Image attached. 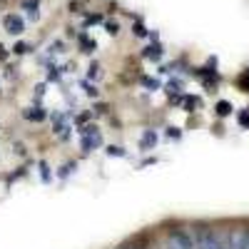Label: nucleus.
Returning <instances> with one entry per match:
<instances>
[{
	"instance_id": "obj_17",
	"label": "nucleus",
	"mask_w": 249,
	"mask_h": 249,
	"mask_svg": "<svg viewBox=\"0 0 249 249\" xmlns=\"http://www.w3.org/2000/svg\"><path fill=\"white\" fill-rule=\"evenodd\" d=\"M117 30H120V28H117V23H115V25H107V33H112V35H117Z\"/></svg>"
},
{
	"instance_id": "obj_19",
	"label": "nucleus",
	"mask_w": 249,
	"mask_h": 249,
	"mask_svg": "<svg viewBox=\"0 0 249 249\" xmlns=\"http://www.w3.org/2000/svg\"><path fill=\"white\" fill-rule=\"evenodd\" d=\"M247 249H249V230H247Z\"/></svg>"
},
{
	"instance_id": "obj_5",
	"label": "nucleus",
	"mask_w": 249,
	"mask_h": 249,
	"mask_svg": "<svg viewBox=\"0 0 249 249\" xmlns=\"http://www.w3.org/2000/svg\"><path fill=\"white\" fill-rule=\"evenodd\" d=\"M155 142H157V135H155L152 130H147V132H144V137H142V150L155 147Z\"/></svg>"
},
{
	"instance_id": "obj_7",
	"label": "nucleus",
	"mask_w": 249,
	"mask_h": 249,
	"mask_svg": "<svg viewBox=\"0 0 249 249\" xmlns=\"http://www.w3.org/2000/svg\"><path fill=\"white\" fill-rule=\"evenodd\" d=\"M25 117H28V120H37V122H40V120H45V112H43V110H35V112H33V110H25Z\"/></svg>"
},
{
	"instance_id": "obj_4",
	"label": "nucleus",
	"mask_w": 249,
	"mask_h": 249,
	"mask_svg": "<svg viewBox=\"0 0 249 249\" xmlns=\"http://www.w3.org/2000/svg\"><path fill=\"white\" fill-rule=\"evenodd\" d=\"M5 30L10 35H20L25 30V23H23V18H18V15H5Z\"/></svg>"
},
{
	"instance_id": "obj_6",
	"label": "nucleus",
	"mask_w": 249,
	"mask_h": 249,
	"mask_svg": "<svg viewBox=\"0 0 249 249\" xmlns=\"http://www.w3.org/2000/svg\"><path fill=\"white\" fill-rule=\"evenodd\" d=\"M214 110H217V115H219V117H227V115L232 112V105H230V102H227V100H219Z\"/></svg>"
},
{
	"instance_id": "obj_3",
	"label": "nucleus",
	"mask_w": 249,
	"mask_h": 249,
	"mask_svg": "<svg viewBox=\"0 0 249 249\" xmlns=\"http://www.w3.org/2000/svg\"><path fill=\"white\" fill-rule=\"evenodd\" d=\"M80 144H82V150H85V152H90L92 147H97V144H100V132H97V127H85V130H82Z\"/></svg>"
},
{
	"instance_id": "obj_10",
	"label": "nucleus",
	"mask_w": 249,
	"mask_h": 249,
	"mask_svg": "<svg viewBox=\"0 0 249 249\" xmlns=\"http://www.w3.org/2000/svg\"><path fill=\"white\" fill-rule=\"evenodd\" d=\"M25 8H28L30 18H35V15H37V3H33V0H28V3H25Z\"/></svg>"
},
{
	"instance_id": "obj_2",
	"label": "nucleus",
	"mask_w": 249,
	"mask_h": 249,
	"mask_svg": "<svg viewBox=\"0 0 249 249\" xmlns=\"http://www.w3.org/2000/svg\"><path fill=\"white\" fill-rule=\"evenodd\" d=\"M167 249H195V239L182 230H172L167 234Z\"/></svg>"
},
{
	"instance_id": "obj_8",
	"label": "nucleus",
	"mask_w": 249,
	"mask_h": 249,
	"mask_svg": "<svg viewBox=\"0 0 249 249\" xmlns=\"http://www.w3.org/2000/svg\"><path fill=\"white\" fill-rule=\"evenodd\" d=\"M239 88H242V90H247V92H249V70H247V72H244V75H242V77H239Z\"/></svg>"
},
{
	"instance_id": "obj_13",
	"label": "nucleus",
	"mask_w": 249,
	"mask_h": 249,
	"mask_svg": "<svg viewBox=\"0 0 249 249\" xmlns=\"http://www.w3.org/2000/svg\"><path fill=\"white\" fill-rule=\"evenodd\" d=\"M135 33H137L140 37H144V35H147V30H144V25H142V23H137V25H135Z\"/></svg>"
},
{
	"instance_id": "obj_12",
	"label": "nucleus",
	"mask_w": 249,
	"mask_h": 249,
	"mask_svg": "<svg viewBox=\"0 0 249 249\" xmlns=\"http://www.w3.org/2000/svg\"><path fill=\"white\" fill-rule=\"evenodd\" d=\"M239 124H242V127H249V112H242L239 115Z\"/></svg>"
},
{
	"instance_id": "obj_16",
	"label": "nucleus",
	"mask_w": 249,
	"mask_h": 249,
	"mask_svg": "<svg viewBox=\"0 0 249 249\" xmlns=\"http://www.w3.org/2000/svg\"><path fill=\"white\" fill-rule=\"evenodd\" d=\"M142 82H144V85H147V88H155V90H157V82H155V80H150V77H144Z\"/></svg>"
},
{
	"instance_id": "obj_1",
	"label": "nucleus",
	"mask_w": 249,
	"mask_h": 249,
	"mask_svg": "<svg viewBox=\"0 0 249 249\" xmlns=\"http://www.w3.org/2000/svg\"><path fill=\"white\" fill-rule=\"evenodd\" d=\"M195 249H227V247L212 230H199L195 237Z\"/></svg>"
},
{
	"instance_id": "obj_15",
	"label": "nucleus",
	"mask_w": 249,
	"mask_h": 249,
	"mask_svg": "<svg viewBox=\"0 0 249 249\" xmlns=\"http://www.w3.org/2000/svg\"><path fill=\"white\" fill-rule=\"evenodd\" d=\"M13 50H15L18 55H23V53H28V45H23V43H20V45H15Z\"/></svg>"
},
{
	"instance_id": "obj_9",
	"label": "nucleus",
	"mask_w": 249,
	"mask_h": 249,
	"mask_svg": "<svg viewBox=\"0 0 249 249\" xmlns=\"http://www.w3.org/2000/svg\"><path fill=\"white\" fill-rule=\"evenodd\" d=\"M107 155L110 157H124V150L122 147H107Z\"/></svg>"
},
{
	"instance_id": "obj_18",
	"label": "nucleus",
	"mask_w": 249,
	"mask_h": 249,
	"mask_svg": "<svg viewBox=\"0 0 249 249\" xmlns=\"http://www.w3.org/2000/svg\"><path fill=\"white\" fill-rule=\"evenodd\" d=\"M170 137H179V130L177 127H170Z\"/></svg>"
},
{
	"instance_id": "obj_14",
	"label": "nucleus",
	"mask_w": 249,
	"mask_h": 249,
	"mask_svg": "<svg viewBox=\"0 0 249 249\" xmlns=\"http://www.w3.org/2000/svg\"><path fill=\"white\" fill-rule=\"evenodd\" d=\"M40 170H43V179L48 182V179H50V172H48V164L43 162V164H40Z\"/></svg>"
},
{
	"instance_id": "obj_11",
	"label": "nucleus",
	"mask_w": 249,
	"mask_h": 249,
	"mask_svg": "<svg viewBox=\"0 0 249 249\" xmlns=\"http://www.w3.org/2000/svg\"><path fill=\"white\" fill-rule=\"evenodd\" d=\"M144 55H147V57H160V55H162V48H160V45H155V48H150Z\"/></svg>"
}]
</instances>
